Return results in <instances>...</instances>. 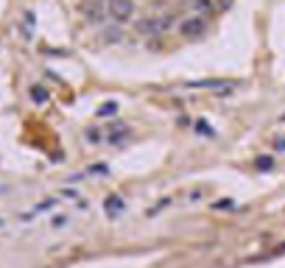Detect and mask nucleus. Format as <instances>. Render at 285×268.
<instances>
[{
  "mask_svg": "<svg viewBox=\"0 0 285 268\" xmlns=\"http://www.w3.org/2000/svg\"><path fill=\"white\" fill-rule=\"evenodd\" d=\"M204 31H207V17H201V14H190L179 22V36L182 39H199V36H204Z\"/></svg>",
  "mask_w": 285,
  "mask_h": 268,
  "instance_id": "1",
  "label": "nucleus"
},
{
  "mask_svg": "<svg viewBox=\"0 0 285 268\" xmlns=\"http://www.w3.org/2000/svg\"><path fill=\"white\" fill-rule=\"evenodd\" d=\"M106 11H109V17H112L117 25H123V22L132 20V14H134V0H109V3H106Z\"/></svg>",
  "mask_w": 285,
  "mask_h": 268,
  "instance_id": "2",
  "label": "nucleus"
},
{
  "mask_svg": "<svg viewBox=\"0 0 285 268\" xmlns=\"http://www.w3.org/2000/svg\"><path fill=\"white\" fill-rule=\"evenodd\" d=\"M84 14H87V20L92 25H101L106 17H109V11H106V3L103 0H92L90 6H84Z\"/></svg>",
  "mask_w": 285,
  "mask_h": 268,
  "instance_id": "3",
  "label": "nucleus"
},
{
  "mask_svg": "<svg viewBox=\"0 0 285 268\" xmlns=\"http://www.w3.org/2000/svg\"><path fill=\"white\" fill-rule=\"evenodd\" d=\"M129 132H132V129H129L126 123H115V126H109V129H106V143H109V145L126 143V140H129Z\"/></svg>",
  "mask_w": 285,
  "mask_h": 268,
  "instance_id": "4",
  "label": "nucleus"
},
{
  "mask_svg": "<svg viewBox=\"0 0 285 268\" xmlns=\"http://www.w3.org/2000/svg\"><path fill=\"white\" fill-rule=\"evenodd\" d=\"M123 207H126L123 199H120V196H115V193H112V196H106V201H103V210L109 212V215H117Z\"/></svg>",
  "mask_w": 285,
  "mask_h": 268,
  "instance_id": "5",
  "label": "nucleus"
},
{
  "mask_svg": "<svg viewBox=\"0 0 285 268\" xmlns=\"http://www.w3.org/2000/svg\"><path fill=\"white\" fill-rule=\"evenodd\" d=\"M190 6H193V11L201 14V17H207V14L216 11V3H213V0H190Z\"/></svg>",
  "mask_w": 285,
  "mask_h": 268,
  "instance_id": "6",
  "label": "nucleus"
},
{
  "mask_svg": "<svg viewBox=\"0 0 285 268\" xmlns=\"http://www.w3.org/2000/svg\"><path fill=\"white\" fill-rule=\"evenodd\" d=\"M117 109H120V106H117V100H106V103H101V106H98V112H95V115H98V117H115V115H117Z\"/></svg>",
  "mask_w": 285,
  "mask_h": 268,
  "instance_id": "7",
  "label": "nucleus"
},
{
  "mask_svg": "<svg viewBox=\"0 0 285 268\" xmlns=\"http://www.w3.org/2000/svg\"><path fill=\"white\" fill-rule=\"evenodd\" d=\"M84 140L90 145H101V143H106V132H98V129H87L84 132Z\"/></svg>",
  "mask_w": 285,
  "mask_h": 268,
  "instance_id": "8",
  "label": "nucleus"
},
{
  "mask_svg": "<svg viewBox=\"0 0 285 268\" xmlns=\"http://www.w3.org/2000/svg\"><path fill=\"white\" fill-rule=\"evenodd\" d=\"M196 132L201 134V137H216V129H213L204 117H201V120H196Z\"/></svg>",
  "mask_w": 285,
  "mask_h": 268,
  "instance_id": "9",
  "label": "nucleus"
},
{
  "mask_svg": "<svg viewBox=\"0 0 285 268\" xmlns=\"http://www.w3.org/2000/svg\"><path fill=\"white\" fill-rule=\"evenodd\" d=\"M254 165L260 168V170H263V168L268 170V168H274V156H271V154H260L257 159H254Z\"/></svg>",
  "mask_w": 285,
  "mask_h": 268,
  "instance_id": "10",
  "label": "nucleus"
},
{
  "mask_svg": "<svg viewBox=\"0 0 285 268\" xmlns=\"http://www.w3.org/2000/svg\"><path fill=\"white\" fill-rule=\"evenodd\" d=\"M31 98H34L36 103H45L48 100V89L45 87H31Z\"/></svg>",
  "mask_w": 285,
  "mask_h": 268,
  "instance_id": "11",
  "label": "nucleus"
},
{
  "mask_svg": "<svg viewBox=\"0 0 285 268\" xmlns=\"http://www.w3.org/2000/svg\"><path fill=\"white\" fill-rule=\"evenodd\" d=\"M268 145H271V148H277V151H285V137L271 134V137H268Z\"/></svg>",
  "mask_w": 285,
  "mask_h": 268,
  "instance_id": "12",
  "label": "nucleus"
},
{
  "mask_svg": "<svg viewBox=\"0 0 285 268\" xmlns=\"http://www.w3.org/2000/svg\"><path fill=\"white\" fill-rule=\"evenodd\" d=\"M103 3H109V0H103Z\"/></svg>",
  "mask_w": 285,
  "mask_h": 268,
  "instance_id": "13",
  "label": "nucleus"
},
{
  "mask_svg": "<svg viewBox=\"0 0 285 268\" xmlns=\"http://www.w3.org/2000/svg\"><path fill=\"white\" fill-rule=\"evenodd\" d=\"M0 223H3V221H0Z\"/></svg>",
  "mask_w": 285,
  "mask_h": 268,
  "instance_id": "14",
  "label": "nucleus"
}]
</instances>
